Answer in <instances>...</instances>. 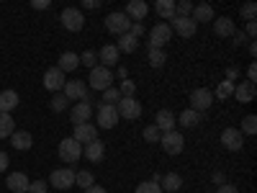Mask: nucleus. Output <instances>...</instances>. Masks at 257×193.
Instances as JSON below:
<instances>
[{"label": "nucleus", "mask_w": 257, "mask_h": 193, "mask_svg": "<svg viewBox=\"0 0 257 193\" xmlns=\"http://www.w3.org/2000/svg\"><path fill=\"white\" fill-rule=\"evenodd\" d=\"M105 29H108L111 34H116V36H123V34H128V29H132V21H128V16L123 11H113V13L105 16Z\"/></svg>", "instance_id": "f257e3e1"}, {"label": "nucleus", "mask_w": 257, "mask_h": 193, "mask_svg": "<svg viewBox=\"0 0 257 193\" xmlns=\"http://www.w3.org/2000/svg\"><path fill=\"white\" fill-rule=\"evenodd\" d=\"M59 160L62 162H67V165H72V162H77L80 157H82V144H77L72 137H67V139H62L59 142Z\"/></svg>", "instance_id": "f03ea898"}, {"label": "nucleus", "mask_w": 257, "mask_h": 193, "mask_svg": "<svg viewBox=\"0 0 257 193\" xmlns=\"http://www.w3.org/2000/svg\"><path fill=\"white\" fill-rule=\"evenodd\" d=\"M111 82H113V72L108 70V67H103V64H100V67H93L90 70V80H88V85H90V88L93 90H108L111 88Z\"/></svg>", "instance_id": "7ed1b4c3"}, {"label": "nucleus", "mask_w": 257, "mask_h": 193, "mask_svg": "<svg viewBox=\"0 0 257 193\" xmlns=\"http://www.w3.org/2000/svg\"><path fill=\"white\" fill-rule=\"evenodd\" d=\"M160 144H162V149L167 155H180L183 147H185V139H183V134L178 132V129H173V132H165L160 137Z\"/></svg>", "instance_id": "20e7f679"}, {"label": "nucleus", "mask_w": 257, "mask_h": 193, "mask_svg": "<svg viewBox=\"0 0 257 193\" xmlns=\"http://www.w3.org/2000/svg\"><path fill=\"white\" fill-rule=\"evenodd\" d=\"M62 93L67 95V101H88L90 103V93H88V82L82 80H67L64 82Z\"/></svg>", "instance_id": "39448f33"}, {"label": "nucleus", "mask_w": 257, "mask_h": 193, "mask_svg": "<svg viewBox=\"0 0 257 193\" xmlns=\"http://www.w3.org/2000/svg\"><path fill=\"white\" fill-rule=\"evenodd\" d=\"M59 21H62V26L67 29V31H82V26H85V16H82V11H77V8H64L62 11V16H59Z\"/></svg>", "instance_id": "423d86ee"}, {"label": "nucleus", "mask_w": 257, "mask_h": 193, "mask_svg": "<svg viewBox=\"0 0 257 193\" xmlns=\"http://www.w3.org/2000/svg\"><path fill=\"white\" fill-rule=\"evenodd\" d=\"M49 185H54L57 190H67L75 185V170L72 167H59L49 175Z\"/></svg>", "instance_id": "0eeeda50"}, {"label": "nucleus", "mask_w": 257, "mask_h": 193, "mask_svg": "<svg viewBox=\"0 0 257 193\" xmlns=\"http://www.w3.org/2000/svg\"><path fill=\"white\" fill-rule=\"evenodd\" d=\"M211 103H213V93L208 88H196L190 93V109L201 114V111H208L211 109Z\"/></svg>", "instance_id": "6e6552de"}, {"label": "nucleus", "mask_w": 257, "mask_h": 193, "mask_svg": "<svg viewBox=\"0 0 257 193\" xmlns=\"http://www.w3.org/2000/svg\"><path fill=\"white\" fill-rule=\"evenodd\" d=\"M170 21H173V24H170V31H175V34H180V36H185V39H190L193 34L198 31V24H196V21H193L190 16H188V18L173 16Z\"/></svg>", "instance_id": "1a4fd4ad"}, {"label": "nucleus", "mask_w": 257, "mask_h": 193, "mask_svg": "<svg viewBox=\"0 0 257 193\" xmlns=\"http://www.w3.org/2000/svg\"><path fill=\"white\" fill-rule=\"evenodd\" d=\"M116 109H118V116L121 119H128V121H134V119L142 116V103L137 98H121Z\"/></svg>", "instance_id": "9d476101"}, {"label": "nucleus", "mask_w": 257, "mask_h": 193, "mask_svg": "<svg viewBox=\"0 0 257 193\" xmlns=\"http://www.w3.org/2000/svg\"><path fill=\"white\" fill-rule=\"evenodd\" d=\"M170 36H173L170 26L167 24H157L152 31H149V49H162L167 41H170Z\"/></svg>", "instance_id": "9b49d317"}, {"label": "nucleus", "mask_w": 257, "mask_h": 193, "mask_svg": "<svg viewBox=\"0 0 257 193\" xmlns=\"http://www.w3.org/2000/svg\"><path fill=\"white\" fill-rule=\"evenodd\" d=\"M118 124V109L111 103H103L98 109V126L100 129H113Z\"/></svg>", "instance_id": "f8f14e48"}, {"label": "nucleus", "mask_w": 257, "mask_h": 193, "mask_svg": "<svg viewBox=\"0 0 257 193\" xmlns=\"http://www.w3.org/2000/svg\"><path fill=\"white\" fill-rule=\"evenodd\" d=\"M221 144L229 149V152H239V149L244 147V134L239 132V129H224Z\"/></svg>", "instance_id": "ddd939ff"}, {"label": "nucleus", "mask_w": 257, "mask_h": 193, "mask_svg": "<svg viewBox=\"0 0 257 193\" xmlns=\"http://www.w3.org/2000/svg\"><path fill=\"white\" fill-rule=\"evenodd\" d=\"M64 72L59 70V67H49L47 72H44V88L47 90H52V93H59L62 88H64Z\"/></svg>", "instance_id": "4468645a"}, {"label": "nucleus", "mask_w": 257, "mask_h": 193, "mask_svg": "<svg viewBox=\"0 0 257 193\" xmlns=\"http://www.w3.org/2000/svg\"><path fill=\"white\" fill-rule=\"evenodd\" d=\"M72 139H75L77 144H90L93 139H98V129H95V124H75V134H72Z\"/></svg>", "instance_id": "2eb2a0df"}, {"label": "nucleus", "mask_w": 257, "mask_h": 193, "mask_svg": "<svg viewBox=\"0 0 257 193\" xmlns=\"http://www.w3.org/2000/svg\"><path fill=\"white\" fill-rule=\"evenodd\" d=\"M123 13L128 16V21H132V24H139V21L149 13V6L144 3V0H128V6H126Z\"/></svg>", "instance_id": "dca6fc26"}, {"label": "nucleus", "mask_w": 257, "mask_h": 193, "mask_svg": "<svg viewBox=\"0 0 257 193\" xmlns=\"http://www.w3.org/2000/svg\"><path fill=\"white\" fill-rule=\"evenodd\" d=\"M70 116H72V124H88L90 116H93V106H90L88 101H80V103L72 106Z\"/></svg>", "instance_id": "f3484780"}, {"label": "nucleus", "mask_w": 257, "mask_h": 193, "mask_svg": "<svg viewBox=\"0 0 257 193\" xmlns=\"http://www.w3.org/2000/svg\"><path fill=\"white\" fill-rule=\"evenodd\" d=\"M254 95H257L254 82H237L234 85V98H237L239 103H252Z\"/></svg>", "instance_id": "a211bd4d"}, {"label": "nucleus", "mask_w": 257, "mask_h": 193, "mask_svg": "<svg viewBox=\"0 0 257 193\" xmlns=\"http://www.w3.org/2000/svg\"><path fill=\"white\" fill-rule=\"evenodd\" d=\"M175 124H178V119H175V114H173V111H167V109L157 111V116H155V126L160 129L162 134H165V132H173Z\"/></svg>", "instance_id": "6ab92c4d"}, {"label": "nucleus", "mask_w": 257, "mask_h": 193, "mask_svg": "<svg viewBox=\"0 0 257 193\" xmlns=\"http://www.w3.org/2000/svg\"><path fill=\"white\" fill-rule=\"evenodd\" d=\"M82 155L88 157L90 162H100V160L105 157V144H103L100 139H93L90 144H85V149H82Z\"/></svg>", "instance_id": "aec40b11"}, {"label": "nucleus", "mask_w": 257, "mask_h": 193, "mask_svg": "<svg viewBox=\"0 0 257 193\" xmlns=\"http://www.w3.org/2000/svg\"><path fill=\"white\" fill-rule=\"evenodd\" d=\"M6 185H8L13 193H29L31 180H29L24 173H11V175H8V180H6Z\"/></svg>", "instance_id": "412c9836"}, {"label": "nucleus", "mask_w": 257, "mask_h": 193, "mask_svg": "<svg viewBox=\"0 0 257 193\" xmlns=\"http://www.w3.org/2000/svg\"><path fill=\"white\" fill-rule=\"evenodd\" d=\"M100 62H103V67H113V64H118V49H116V44H105V47H100Z\"/></svg>", "instance_id": "4be33fe9"}, {"label": "nucleus", "mask_w": 257, "mask_h": 193, "mask_svg": "<svg viewBox=\"0 0 257 193\" xmlns=\"http://www.w3.org/2000/svg\"><path fill=\"white\" fill-rule=\"evenodd\" d=\"M116 49H118V54H134L139 49V39H134L132 34H123V36H118Z\"/></svg>", "instance_id": "5701e85b"}, {"label": "nucleus", "mask_w": 257, "mask_h": 193, "mask_svg": "<svg viewBox=\"0 0 257 193\" xmlns=\"http://www.w3.org/2000/svg\"><path fill=\"white\" fill-rule=\"evenodd\" d=\"M11 144H13V149H18V152H26V149H31L34 139H31L29 132H13L11 134Z\"/></svg>", "instance_id": "b1692460"}, {"label": "nucleus", "mask_w": 257, "mask_h": 193, "mask_svg": "<svg viewBox=\"0 0 257 193\" xmlns=\"http://www.w3.org/2000/svg\"><path fill=\"white\" fill-rule=\"evenodd\" d=\"M213 31H216V36H231L234 31H237V26H234V21H231V18L221 16V18L213 21Z\"/></svg>", "instance_id": "393cba45"}, {"label": "nucleus", "mask_w": 257, "mask_h": 193, "mask_svg": "<svg viewBox=\"0 0 257 193\" xmlns=\"http://www.w3.org/2000/svg\"><path fill=\"white\" fill-rule=\"evenodd\" d=\"M18 106V93L16 90H3L0 93V114H11Z\"/></svg>", "instance_id": "a878e982"}, {"label": "nucleus", "mask_w": 257, "mask_h": 193, "mask_svg": "<svg viewBox=\"0 0 257 193\" xmlns=\"http://www.w3.org/2000/svg\"><path fill=\"white\" fill-rule=\"evenodd\" d=\"M77 64H80V57H77L75 52H64V54L59 57L57 67H59L62 72H72V70H77Z\"/></svg>", "instance_id": "bb28decb"}, {"label": "nucleus", "mask_w": 257, "mask_h": 193, "mask_svg": "<svg viewBox=\"0 0 257 193\" xmlns=\"http://www.w3.org/2000/svg\"><path fill=\"white\" fill-rule=\"evenodd\" d=\"M180 185H183V178H180L178 173H167V175L162 178V183H160L162 193H165V190H167V193H175V190H180Z\"/></svg>", "instance_id": "cd10ccee"}, {"label": "nucleus", "mask_w": 257, "mask_h": 193, "mask_svg": "<svg viewBox=\"0 0 257 193\" xmlns=\"http://www.w3.org/2000/svg\"><path fill=\"white\" fill-rule=\"evenodd\" d=\"M193 21H201V24H206V21H213V8L211 6H206V3H201V6H193V16H190Z\"/></svg>", "instance_id": "c85d7f7f"}, {"label": "nucleus", "mask_w": 257, "mask_h": 193, "mask_svg": "<svg viewBox=\"0 0 257 193\" xmlns=\"http://www.w3.org/2000/svg\"><path fill=\"white\" fill-rule=\"evenodd\" d=\"M155 11H157L160 18H167V21H170V18L175 16V0H157Z\"/></svg>", "instance_id": "c756f323"}, {"label": "nucleus", "mask_w": 257, "mask_h": 193, "mask_svg": "<svg viewBox=\"0 0 257 193\" xmlns=\"http://www.w3.org/2000/svg\"><path fill=\"white\" fill-rule=\"evenodd\" d=\"M201 124V114H196L193 109H185V111H180V126H185V129H193V126H198Z\"/></svg>", "instance_id": "7c9ffc66"}, {"label": "nucleus", "mask_w": 257, "mask_h": 193, "mask_svg": "<svg viewBox=\"0 0 257 193\" xmlns=\"http://www.w3.org/2000/svg\"><path fill=\"white\" fill-rule=\"evenodd\" d=\"M16 132V124H13V116L11 114H0V139H6Z\"/></svg>", "instance_id": "2f4dec72"}, {"label": "nucleus", "mask_w": 257, "mask_h": 193, "mask_svg": "<svg viewBox=\"0 0 257 193\" xmlns=\"http://www.w3.org/2000/svg\"><path fill=\"white\" fill-rule=\"evenodd\" d=\"M229 95H234V82L231 80H224V82H219L216 85V93H213V98H229Z\"/></svg>", "instance_id": "473e14b6"}, {"label": "nucleus", "mask_w": 257, "mask_h": 193, "mask_svg": "<svg viewBox=\"0 0 257 193\" xmlns=\"http://www.w3.org/2000/svg\"><path fill=\"white\" fill-rule=\"evenodd\" d=\"M67 106H70L67 95H64V93H54V98H52V103H49V109L59 114V111H64V109H67Z\"/></svg>", "instance_id": "72a5a7b5"}, {"label": "nucleus", "mask_w": 257, "mask_h": 193, "mask_svg": "<svg viewBox=\"0 0 257 193\" xmlns=\"http://www.w3.org/2000/svg\"><path fill=\"white\" fill-rule=\"evenodd\" d=\"M75 183L80 188H90L93 185V173L90 170H80V173H75Z\"/></svg>", "instance_id": "f704fd0d"}, {"label": "nucleus", "mask_w": 257, "mask_h": 193, "mask_svg": "<svg viewBox=\"0 0 257 193\" xmlns=\"http://www.w3.org/2000/svg\"><path fill=\"white\" fill-rule=\"evenodd\" d=\"M167 62V57H165V52L162 49H149V64H152V67H162V64Z\"/></svg>", "instance_id": "c9c22d12"}, {"label": "nucleus", "mask_w": 257, "mask_h": 193, "mask_svg": "<svg viewBox=\"0 0 257 193\" xmlns=\"http://www.w3.org/2000/svg\"><path fill=\"white\" fill-rule=\"evenodd\" d=\"M80 64H85V67H98V54L93 52V49H88V52H82L80 54Z\"/></svg>", "instance_id": "e433bc0d"}, {"label": "nucleus", "mask_w": 257, "mask_h": 193, "mask_svg": "<svg viewBox=\"0 0 257 193\" xmlns=\"http://www.w3.org/2000/svg\"><path fill=\"white\" fill-rule=\"evenodd\" d=\"M242 134H254L257 132V116H244V121H242V129H239Z\"/></svg>", "instance_id": "4c0bfd02"}, {"label": "nucleus", "mask_w": 257, "mask_h": 193, "mask_svg": "<svg viewBox=\"0 0 257 193\" xmlns=\"http://www.w3.org/2000/svg\"><path fill=\"white\" fill-rule=\"evenodd\" d=\"M137 193H162V188H160L157 180H147V183L137 185Z\"/></svg>", "instance_id": "58836bf2"}, {"label": "nucleus", "mask_w": 257, "mask_h": 193, "mask_svg": "<svg viewBox=\"0 0 257 193\" xmlns=\"http://www.w3.org/2000/svg\"><path fill=\"white\" fill-rule=\"evenodd\" d=\"M193 13V3L190 0H180V3L175 6V16H180V18H188Z\"/></svg>", "instance_id": "ea45409f"}, {"label": "nucleus", "mask_w": 257, "mask_h": 193, "mask_svg": "<svg viewBox=\"0 0 257 193\" xmlns=\"http://www.w3.org/2000/svg\"><path fill=\"white\" fill-rule=\"evenodd\" d=\"M116 101H121V93H118V88H111L108 90H103V103H111V106H116Z\"/></svg>", "instance_id": "a19ab883"}, {"label": "nucleus", "mask_w": 257, "mask_h": 193, "mask_svg": "<svg viewBox=\"0 0 257 193\" xmlns=\"http://www.w3.org/2000/svg\"><path fill=\"white\" fill-rule=\"evenodd\" d=\"M134 90H137V85H134V80H123L121 82V98H134Z\"/></svg>", "instance_id": "79ce46f5"}, {"label": "nucleus", "mask_w": 257, "mask_h": 193, "mask_svg": "<svg viewBox=\"0 0 257 193\" xmlns=\"http://www.w3.org/2000/svg\"><path fill=\"white\" fill-rule=\"evenodd\" d=\"M160 137H162V132H160L155 124H149V126L144 129V139H147V142H160Z\"/></svg>", "instance_id": "37998d69"}, {"label": "nucleus", "mask_w": 257, "mask_h": 193, "mask_svg": "<svg viewBox=\"0 0 257 193\" xmlns=\"http://www.w3.org/2000/svg\"><path fill=\"white\" fill-rule=\"evenodd\" d=\"M239 13H242V18H247V24H249V21H254L257 6H254V3H247V6H242V8H239Z\"/></svg>", "instance_id": "c03bdc74"}, {"label": "nucleus", "mask_w": 257, "mask_h": 193, "mask_svg": "<svg viewBox=\"0 0 257 193\" xmlns=\"http://www.w3.org/2000/svg\"><path fill=\"white\" fill-rule=\"evenodd\" d=\"M47 188H49V183H44V180H34V183L29 185V193H47Z\"/></svg>", "instance_id": "a18cd8bd"}, {"label": "nucleus", "mask_w": 257, "mask_h": 193, "mask_svg": "<svg viewBox=\"0 0 257 193\" xmlns=\"http://www.w3.org/2000/svg\"><path fill=\"white\" fill-rule=\"evenodd\" d=\"M128 34H132L134 39H139V36H144V26H142V24H132V29H128Z\"/></svg>", "instance_id": "49530a36"}, {"label": "nucleus", "mask_w": 257, "mask_h": 193, "mask_svg": "<svg viewBox=\"0 0 257 193\" xmlns=\"http://www.w3.org/2000/svg\"><path fill=\"white\" fill-rule=\"evenodd\" d=\"M31 8H34V11H47V8H49V0H34Z\"/></svg>", "instance_id": "de8ad7c7"}, {"label": "nucleus", "mask_w": 257, "mask_h": 193, "mask_svg": "<svg viewBox=\"0 0 257 193\" xmlns=\"http://www.w3.org/2000/svg\"><path fill=\"white\" fill-rule=\"evenodd\" d=\"M254 34H257V24H254V21H249V24H247V31H244V36H247V39H254Z\"/></svg>", "instance_id": "09e8293b"}, {"label": "nucleus", "mask_w": 257, "mask_h": 193, "mask_svg": "<svg viewBox=\"0 0 257 193\" xmlns=\"http://www.w3.org/2000/svg\"><path fill=\"white\" fill-rule=\"evenodd\" d=\"M219 193H239V190H237V185H229V183H224V185H219Z\"/></svg>", "instance_id": "8fccbe9b"}, {"label": "nucleus", "mask_w": 257, "mask_h": 193, "mask_svg": "<svg viewBox=\"0 0 257 193\" xmlns=\"http://www.w3.org/2000/svg\"><path fill=\"white\" fill-rule=\"evenodd\" d=\"M231 36H234V44H242V41H249V39H247V36H244L242 31H234Z\"/></svg>", "instance_id": "3c124183"}, {"label": "nucleus", "mask_w": 257, "mask_h": 193, "mask_svg": "<svg viewBox=\"0 0 257 193\" xmlns=\"http://www.w3.org/2000/svg\"><path fill=\"white\" fill-rule=\"evenodd\" d=\"M85 193H108V190H105L103 185H95V183H93L90 188H85Z\"/></svg>", "instance_id": "603ef678"}, {"label": "nucleus", "mask_w": 257, "mask_h": 193, "mask_svg": "<svg viewBox=\"0 0 257 193\" xmlns=\"http://www.w3.org/2000/svg\"><path fill=\"white\" fill-rule=\"evenodd\" d=\"M213 183H216V185H224V183H226V175H224V173H213Z\"/></svg>", "instance_id": "864d4df0"}, {"label": "nucleus", "mask_w": 257, "mask_h": 193, "mask_svg": "<svg viewBox=\"0 0 257 193\" xmlns=\"http://www.w3.org/2000/svg\"><path fill=\"white\" fill-rule=\"evenodd\" d=\"M247 75H249V80H247V82H254V80H257V67H254V64H249Z\"/></svg>", "instance_id": "5fc2aeb1"}, {"label": "nucleus", "mask_w": 257, "mask_h": 193, "mask_svg": "<svg viewBox=\"0 0 257 193\" xmlns=\"http://www.w3.org/2000/svg\"><path fill=\"white\" fill-rule=\"evenodd\" d=\"M100 0H82V8H98Z\"/></svg>", "instance_id": "6e6d98bb"}, {"label": "nucleus", "mask_w": 257, "mask_h": 193, "mask_svg": "<svg viewBox=\"0 0 257 193\" xmlns=\"http://www.w3.org/2000/svg\"><path fill=\"white\" fill-rule=\"evenodd\" d=\"M6 167H8V155H6V152H0V173H3Z\"/></svg>", "instance_id": "4d7b16f0"}, {"label": "nucleus", "mask_w": 257, "mask_h": 193, "mask_svg": "<svg viewBox=\"0 0 257 193\" xmlns=\"http://www.w3.org/2000/svg\"><path fill=\"white\" fill-rule=\"evenodd\" d=\"M237 75H239V72H237V67H229V80H234Z\"/></svg>", "instance_id": "13d9d810"}, {"label": "nucleus", "mask_w": 257, "mask_h": 193, "mask_svg": "<svg viewBox=\"0 0 257 193\" xmlns=\"http://www.w3.org/2000/svg\"><path fill=\"white\" fill-rule=\"evenodd\" d=\"M249 54H252V57L257 54V44H254V41H249Z\"/></svg>", "instance_id": "bf43d9fd"}]
</instances>
